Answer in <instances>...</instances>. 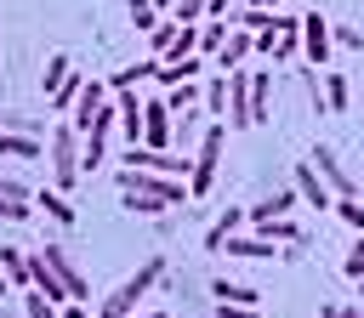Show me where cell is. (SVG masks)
Returning a JSON list of instances; mask_svg holds the SVG:
<instances>
[{
  "label": "cell",
  "mask_w": 364,
  "mask_h": 318,
  "mask_svg": "<svg viewBox=\"0 0 364 318\" xmlns=\"http://www.w3.org/2000/svg\"><path fill=\"white\" fill-rule=\"evenodd\" d=\"M222 148H228V125L216 119V125H205V131H199V153H193V176H188V193H193V199H205V193H210L216 165H222Z\"/></svg>",
  "instance_id": "3957f363"
},
{
  "label": "cell",
  "mask_w": 364,
  "mask_h": 318,
  "mask_svg": "<svg viewBox=\"0 0 364 318\" xmlns=\"http://www.w3.org/2000/svg\"><path fill=\"white\" fill-rule=\"evenodd\" d=\"M216 318H262V307H233V301H216Z\"/></svg>",
  "instance_id": "b9f144b4"
},
{
  "label": "cell",
  "mask_w": 364,
  "mask_h": 318,
  "mask_svg": "<svg viewBox=\"0 0 364 318\" xmlns=\"http://www.w3.org/2000/svg\"><path fill=\"white\" fill-rule=\"evenodd\" d=\"M205 11H210V0H176V11H171V17H176V23H199Z\"/></svg>",
  "instance_id": "8d00e7d4"
},
{
  "label": "cell",
  "mask_w": 364,
  "mask_h": 318,
  "mask_svg": "<svg viewBox=\"0 0 364 318\" xmlns=\"http://www.w3.org/2000/svg\"><path fill=\"white\" fill-rule=\"evenodd\" d=\"M267 57H273V62H296V57H301V23H296V28H279Z\"/></svg>",
  "instance_id": "7402d4cb"
},
{
  "label": "cell",
  "mask_w": 364,
  "mask_h": 318,
  "mask_svg": "<svg viewBox=\"0 0 364 318\" xmlns=\"http://www.w3.org/2000/svg\"><path fill=\"white\" fill-rule=\"evenodd\" d=\"M228 34H233V17L205 23V28H199V51H222V45H228Z\"/></svg>",
  "instance_id": "4316f807"
},
{
  "label": "cell",
  "mask_w": 364,
  "mask_h": 318,
  "mask_svg": "<svg viewBox=\"0 0 364 318\" xmlns=\"http://www.w3.org/2000/svg\"><path fill=\"white\" fill-rule=\"evenodd\" d=\"M318 318H364L358 307H318Z\"/></svg>",
  "instance_id": "7bdbcfd3"
},
{
  "label": "cell",
  "mask_w": 364,
  "mask_h": 318,
  "mask_svg": "<svg viewBox=\"0 0 364 318\" xmlns=\"http://www.w3.org/2000/svg\"><path fill=\"white\" fill-rule=\"evenodd\" d=\"M80 91H85V74L74 68V74H68V80H63V85L51 91V108H57V114H74V102H80Z\"/></svg>",
  "instance_id": "d4e9b609"
},
{
  "label": "cell",
  "mask_w": 364,
  "mask_h": 318,
  "mask_svg": "<svg viewBox=\"0 0 364 318\" xmlns=\"http://www.w3.org/2000/svg\"><path fill=\"white\" fill-rule=\"evenodd\" d=\"M34 204H40L57 227H68V221H74V204H68V193H57V187H40V193H34Z\"/></svg>",
  "instance_id": "ffe728a7"
},
{
  "label": "cell",
  "mask_w": 364,
  "mask_h": 318,
  "mask_svg": "<svg viewBox=\"0 0 364 318\" xmlns=\"http://www.w3.org/2000/svg\"><path fill=\"white\" fill-rule=\"evenodd\" d=\"M154 62H159V57H148V62H131V68H114L108 91H136V80H154Z\"/></svg>",
  "instance_id": "603a6c76"
},
{
  "label": "cell",
  "mask_w": 364,
  "mask_h": 318,
  "mask_svg": "<svg viewBox=\"0 0 364 318\" xmlns=\"http://www.w3.org/2000/svg\"><path fill=\"white\" fill-rule=\"evenodd\" d=\"M330 40H336L341 51H358V45H364V34H358V28H347V23H341V28H330Z\"/></svg>",
  "instance_id": "ab89813d"
},
{
  "label": "cell",
  "mask_w": 364,
  "mask_h": 318,
  "mask_svg": "<svg viewBox=\"0 0 364 318\" xmlns=\"http://www.w3.org/2000/svg\"><path fill=\"white\" fill-rule=\"evenodd\" d=\"M0 273L11 278V290H28V250L23 244H0Z\"/></svg>",
  "instance_id": "e0dca14e"
},
{
  "label": "cell",
  "mask_w": 364,
  "mask_h": 318,
  "mask_svg": "<svg viewBox=\"0 0 364 318\" xmlns=\"http://www.w3.org/2000/svg\"><path fill=\"white\" fill-rule=\"evenodd\" d=\"M119 193H154V199H165V204H188L193 193H188V182L182 176H154V170H119Z\"/></svg>",
  "instance_id": "277c9868"
},
{
  "label": "cell",
  "mask_w": 364,
  "mask_h": 318,
  "mask_svg": "<svg viewBox=\"0 0 364 318\" xmlns=\"http://www.w3.org/2000/svg\"><path fill=\"white\" fill-rule=\"evenodd\" d=\"M250 51H256V34H245V28H233V34H228V45L216 51V68H228V74H233V68H239V62H245Z\"/></svg>",
  "instance_id": "2e32d148"
},
{
  "label": "cell",
  "mask_w": 364,
  "mask_h": 318,
  "mask_svg": "<svg viewBox=\"0 0 364 318\" xmlns=\"http://www.w3.org/2000/svg\"><path fill=\"white\" fill-rule=\"evenodd\" d=\"M40 256L51 261V273L63 278V290H68L74 301H85V295H91V284H85V273H80V261H74V256H68L63 244H40Z\"/></svg>",
  "instance_id": "ba28073f"
},
{
  "label": "cell",
  "mask_w": 364,
  "mask_h": 318,
  "mask_svg": "<svg viewBox=\"0 0 364 318\" xmlns=\"http://www.w3.org/2000/svg\"><path fill=\"white\" fill-rule=\"evenodd\" d=\"M250 97H256V125H262V119H267V102H273V74H267V68L250 74Z\"/></svg>",
  "instance_id": "83f0119b"
},
{
  "label": "cell",
  "mask_w": 364,
  "mask_h": 318,
  "mask_svg": "<svg viewBox=\"0 0 364 318\" xmlns=\"http://www.w3.org/2000/svg\"><path fill=\"white\" fill-rule=\"evenodd\" d=\"M330 17H318V11H307L301 17V51H307V62L313 68H324V57H330Z\"/></svg>",
  "instance_id": "9c48e42d"
},
{
  "label": "cell",
  "mask_w": 364,
  "mask_h": 318,
  "mask_svg": "<svg viewBox=\"0 0 364 318\" xmlns=\"http://www.w3.org/2000/svg\"><path fill=\"white\" fill-rule=\"evenodd\" d=\"M159 278H165V256H148V261H142V267H136V273H131V278H125L114 295H102L97 318H131V312H136V301H142V295H148Z\"/></svg>",
  "instance_id": "6da1fadb"
},
{
  "label": "cell",
  "mask_w": 364,
  "mask_h": 318,
  "mask_svg": "<svg viewBox=\"0 0 364 318\" xmlns=\"http://www.w3.org/2000/svg\"><path fill=\"white\" fill-rule=\"evenodd\" d=\"M154 23H159V6H154V0H131V28L154 34Z\"/></svg>",
  "instance_id": "d6a6232c"
},
{
  "label": "cell",
  "mask_w": 364,
  "mask_h": 318,
  "mask_svg": "<svg viewBox=\"0 0 364 318\" xmlns=\"http://www.w3.org/2000/svg\"><path fill=\"white\" fill-rule=\"evenodd\" d=\"M205 108H210V114H228V80H222V74L205 85Z\"/></svg>",
  "instance_id": "e575fe53"
},
{
  "label": "cell",
  "mask_w": 364,
  "mask_h": 318,
  "mask_svg": "<svg viewBox=\"0 0 364 318\" xmlns=\"http://www.w3.org/2000/svg\"><path fill=\"white\" fill-rule=\"evenodd\" d=\"M347 102H353L347 74H324V108H330V114H347Z\"/></svg>",
  "instance_id": "cb8c5ba5"
},
{
  "label": "cell",
  "mask_w": 364,
  "mask_h": 318,
  "mask_svg": "<svg viewBox=\"0 0 364 318\" xmlns=\"http://www.w3.org/2000/svg\"><path fill=\"white\" fill-rule=\"evenodd\" d=\"M250 6H262V11H273V6H279V0H250Z\"/></svg>",
  "instance_id": "f6af8a7d"
},
{
  "label": "cell",
  "mask_w": 364,
  "mask_h": 318,
  "mask_svg": "<svg viewBox=\"0 0 364 318\" xmlns=\"http://www.w3.org/2000/svg\"><path fill=\"white\" fill-rule=\"evenodd\" d=\"M341 267H347V278H364V233H358V244L347 250V261H341Z\"/></svg>",
  "instance_id": "60d3db41"
},
{
  "label": "cell",
  "mask_w": 364,
  "mask_h": 318,
  "mask_svg": "<svg viewBox=\"0 0 364 318\" xmlns=\"http://www.w3.org/2000/svg\"><path fill=\"white\" fill-rule=\"evenodd\" d=\"M131 318H165V312H131Z\"/></svg>",
  "instance_id": "7dc6e473"
},
{
  "label": "cell",
  "mask_w": 364,
  "mask_h": 318,
  "mask_svg": "<svg viewBox=\"0 0 364 318\" xmlns=\"http://www.w3.org/2000/svg\"><path fill=\"white\" fill-rule=\"evenodd\" d=\"M68 74H74V62H68V51H51V57H46V68H40V91L51 97V91H57V85H63Z\"/></svg>",
  "instance_id": "44dd1931"
},
{
  "label": "cell",
  "mask_w": 364,
  "mask_h": 318,
  "mask_svg": "<svg viewBox=\"0 0 364 318\" xmlns=\"http://www.w3.org/2000/svg\"><path fill=\"white\" fill-rule=\"evenodd\" d=\"M199 68H205V57H193V51L188 57H165V62H154V80L159 85H188Z\"/></svg>",
  "instance_id": "5bb4252c"
},
{
  "label": "cell",
  "mask_w": 364,
  "mask_h": 318,
  "mask_svg": "<svg viewBox=\"0 0 364 318\" xmlns=\"http://www.w3.org/2000/svg\"><path fill=\"white\" fill-rule=\"evenodd\" d=\"M336 216H341L347 227H358V233H364V204H358V193H353V199H336Z\"/></svg>",
  "instance_id": "d590c367"
},
{
  "label": "cell",
  "mask_w": 364,
  "mask_h": 318,
  "mask_svg": "<svg viewBox=\"0 0 364 318\" xmlns=\"http://www.w3.org/2000/svg\"><path fill=\"white\" fill-rule=\"evenodd\" d=\"M0 153H6V159H40V153H46V136H17V131H0Z\"/></svg>",
  "instance_id": "d6986e66"
},
{
  "label": "cell",
  "mask_w": 364,
  "mask_h": 318,
  "mask_svg": "<svg viewBox=\"0 0 364 318\" xmlns=\"http://www.w3.org/2000/svg\"><path fill=\"white\" fill-rule=\"evenodd\" d=\"M358 295H364V278H358Z\"/></svg>",
  "instance_id": "c3c4849f"
},
{
  "label": "cell",
  "mask_w": 364,
  "mask_h": 318,
  "mask_svg": "<svg viewBox=\"0 0 364 318\" xmlns=\"http://www.w3.org/2000/svg\"><path fill=\"white\" fill-rule=\"evenodd\" d=\"M284 244H273L267 233H256V238H245V233H228V244H222V256H239V261H267V256H279Z\"/></svg>",
  "instance_id": "7c38bea8"
},
{
  "label": "cell",
  "mask_w": 364,
  "mask_h": 318,
  "mask_svg": "<svg viewBox=\"0 0 364 318\" xmlns=\"http://www.w3.org/2000/svg\"><path fill=\"white\" fill-rule=\"evenodd\" d=\"M210 295H216V301H233V307H262V290H250V284H239V278H216Z\"/></svg>",
  "instance_id": "ac0fdd59"
},
{
  "label": "cell",
  "mask_w": 364,
  "mask_h": 318,
  "mask_svg": "<svg viewBox=\"0 0 364 318\" xmlns=\"http://www.w3.org/2000/svg\"><path fill=\"white\" fill-rule=\"evenodd\" d=\"M63 318H91V312L85 307H63Z\"/></svg>",
  "instance_id": "ee69618b"
},
{
  "label": "cell",
  "mask_w": 364,
  "mask_h": 318,
  "mask_svg": "<svg viewBox=\"0 0 364 318\" xmlns=\"http://www.w3.org/2000/svg\"><path fill=\"white\" fill-rule=\"evenodd\" d=\"M307 165H313V170H318V176H324V187H330V193H336V199H353V193H358V182H353V176H347V165H341V159H336V148H324V142H318V148H313V153H307Z\"/></svg>",
  "instance_id": "52a82bcc"
},
{
  "label": "cell",
  "mask_w": 364,
  "mask_h": 318,
  "mask_svg": "<svg viewBox=\"0 0 364 318\" xmlns=\"http://www.w3.org/2000/svg\"><path fill=\"white\" fill-rule=\"evenodd\" d=\"M119 204H125L131 216H165V210H171V204L154 199V193H119Z\"/></svg>",
  "instance_id": "f1b7e54d"
},
{
  "label": "cell",
  "mask_w": 364,
  "mask_h": 318,
  "mask_svg": "<svg viewBox=\"0 0 364 318\" xmlns=\"http://www.w3.org/2000/svg\"><path fill=\"white\" fill-rule=\"evenodd\" d=\"M176 34H182V23H176V17H165V23H154V34H148V40H154V57H171V45H176Z\"/></svg>",
  "instance_id": "f546056e"
},
{
  "label": "cell",
  "mask_w": 364,
  "mask_h": 318,
  "mask_svg": "<svg viewBox=\"0 0 364 318\" xmlns=\"http://www.w3.org/2000/svg\"><path fill=\"white\" fill-rule=\"evenodd\" d=\"M165 102H171V114H182V108H193V102H199V91H193V85H171V97H165Z\"/></svg>",
  "instance_id": "74e56055"
},
{
  "label": "cell",
  "mask_w": 364,
  "mask_h": 318,
  "mask_svg": "<svg viewBox=\"0 0 364 318\" xmlns=\"http://www.w3.org/2000/svg\"><path fill=\"white\" fill-rule=\"evenodd\" d=\"M0 131H17V136H51L40 114H0Z\"/></svg>",
  "instance_id": "484cf974"
},
{
  "label": "cell",
  "mask_w": 364,
  "mask_h": 318,
  "mask_svg": "<svg viewBox=\"0 0 364 318\" xmlns=\"http://www.w3.org/2000/svg\"><path fill=\"white\" fill-rule=\"evenodd\" d=\"M290 187L301 193V204H313V210H324V204H330V210H336V193L324 187V176H318L313 165H296V182H290Z\"/></svg>",
  "instance_id": "8fae6325"
},
{
  "label": "cell",
  "mask_w": 364,
  "mask_h": 318,
  "mask_svg": "<svg viewBox=\"0 0 364 318\" xmlns=\"http://www.w3.org/2000/svg\"><path fill=\"white\" fill-rule=\"evenodd\" d=\"M23 312H28V318H63V312H57V301H46L40 290H23Z\"/></svg>",
  "instance_id": "836d02e7"
},
{
  "label": "cell",
  "mask_w": 364,
  "mask_h": 318,
  "mask_svg": "<svg viewBox=\"0 0 364 318\" xmlns=\"http://www.w3.org/2000/svg\"><path fill=\"white\" fill-rule=\"evenodd\" d=\"M222 125H228V131L256 125V97H250V74H245V68L228 74V114H222Z\"/></svg>",
  "instance_id": "5b68a950"
},
{
  "label": "cell",
  "mask_w": 364,
  "mask_h": 318,
  "mask_svg": "<svg viewBox=\"0 0 364 318\" xmlns=\"http://www.w3.org/2000/svg\"><path fill=\"white\" fill-rule=\"evenodd\" d=\"M46 159H51V187L57 193H68L85 170H80V131L74 125H51V136H46Z\"/></svg>",
  "instance_id": "7a4b0ae2"
},
{
  "label": "cell",
  "mask_w": 364,
  "mask_h": 318,
  "mask_svg": "<svg viewBox=\"0 0 364 318\" xmlns=\"http://www.w3.org/2000/svg\"><path fill=\"white\" fill-rule=\"evenodd\" d=\"M6 290H11V278H6V273H0V295H6Z\"/></svg>",
  "instance_id": "bcb514c9"
},
{
  "label": "cell",
  "mask_w": 364,
  "mask_h": 318,
  "mask_svg": "<svg viewBox=\"0 0 364 318\" xmlns=\"http://www.w3.org/2000/svg\"><path fill=\"white\" fill-rule=\"evenodd\" d=\"M296 204H301V193H296V187H279V193H267L262 204H250V221H256V227H267V221H279V216H290Z\"/></svg>",
  "instance_id": "4fadbf2b"
},
{
  "label": "cell",
  "mask_w": 364,
  "mask_h": 318,
  "mask_svg": "<svg viewBox=\"0 0 364 318\" xmlns=\"http://www.w3.org/2000/svg\"><path fill=\"white\" fill-rule=\"evenodd\" d=\"M256 233H267L273 244H301V227H296L290 216H279V221H267V227H256Z\"/></svg>",
  "instance_id": "4dcf8cb0"
},
{
  "label": "cell",
  "mask_w": 364,
  "mask_h": 318,
  "mask_svg": "<svg viewBox=\"0 0 364 318\" xmlns=\"http://www.w3.org/2000/svg\"><path fill=\"white\" fill-rule=\"evenodd\" d=\"M0 199H23V204H34V187H28L17 170H0Z\"/></svg>",
  "instance_id": "1f68e13d"
},
{
  "label": "cell",
  "mask_w": 364,
  "mask_h": 318,
  "mask_svg": "<svg viewBox=\"0 0 364 318\" xmlns=\"http://www.w3.org/2000/svg\"><path fill=\"white\" fill-rule=\"evenodd\" d=\"M34 216V204H23V199H0V221H28Z\"/></svg>",
  "instance_id": "f35d334b"
},
{
  "label": "cell",
  "mask_w": 364,
  "mask_h": 318,
  "mask_svg": "<svg viewBox=\"0 0 364 318\" xmlns=\"http://www.w3.org/2000/svg\"><path fill=\"white\" fill-rule=\"evenodd\" d=\"M28 290H40V295H46V301H57V307H63V301H74V295L63 290V278L51 273V261H46L40 250H28Z\"/></svg>",
  "instance_id": "30bf717a"
},
{
  "label": "cell",
  "mask_w": 364,
  "mask_h": 318,
  "mask_svg": "<svg viewBox=\"0 0 364 318\" xmlns=\"http://www.w3.org/2000/svg\"><path fill=\"white\" fill-rule=\"evenodd\" d=\"M142 142H148V148H171V142H176V114H171L165 97L142 102Z\"/></svg>",
  "instance_id": "8992f818"
},
{
  "label": "cell",
  "mask_w": 364,
  "mask_h": 318,
  "mask_svg": "<svg viewBox=\"0 0 364 318\" xmlns=\"http://www.w3.org/2000/svg\"><path fill=\"white\" fill-rule=\"evenodd\" d=\"M239 221H250V210H239V204H222V216L205 227V250H222V244H228V233H239Z\"/></svg>",
  "instance_id": "9a60e30c"
}]
</instances>
